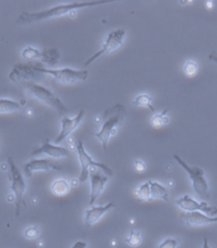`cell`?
I'll use <instances>...</instances> for the list:
<instances>
[{
    "label": "cell",
    "mask_w": 217,
    "mask_h": 248,
    "mask_svg": "<svg viewBox=\"0 0 217 248\" xmlns=\"http://www.w3.org/2000/svg\"><path fill=\"white\" fill-rule=\"evenodd\" d=\"M112 1H93V2H76L63 3L38 12L23 11L19 14L16 23L19 25H28L46 19L58 18L70 14L71 12L85 8L94 7L104 4L111 3Z\"/></svg>",
    "instance_id": "obj_1"
},
{
    "label": "cell",
    "mask_w": 217,
    "mask_h": 248,
    "mask_svg": "<svg viewBox=\"0 0 217 248\" xmlns=\"http://www.w3.org/2000/svg\"><path fill=\"white\" fill-rule=\"evenodd\" d=\"M126 116V108L121 103H116L105 111L102 127L98 133L95 134V138L101 142L105 151H107L110 138L117 133L116 126L124 123Z\"/></svg>",
    "instance_id": "obj_2"
},
{
    "label": "cell",
    "mask_w": 217,
    "mask_h": 248,
    "mask_svg": "<svg viewBox=\"0 0 217 248\" xmlns=\"http://www.w3.org/2000/svg\"><path fill=\"white\" fill-rule=\"evenodd\" d=\"M22 85H23V87L31 98L37 99L43 104L46 105L47 107L54 108L58 114H67L68 108L65 107V105L62 103V101L54 95L50 89L33 82H24L22 83Z\"/></svg>",
    "instance_id": "obj_3"
},
{
    "label": "cell",
    "mask_w": 217,
    "mask_h": 248,
    "mask_svg": "<svg viewBox=\"0 0 217 248\" xmlns=\"http://www.w3.org/2000/svg\"><path fill=\"white\" fill-rule=\"evenodd\" d=\"M37 69L41 73L52 76L57 82L62 85H73L78 81H84L89 76L87 70H76L71 68L49 69L45 68L41 63H37Z\"/></svg>",
    "instance_id": "obj_4"
},
{
    "label": "cell",
    "mask_w": 217,
    "mask_h": 248,
    "mask_svg": "<svg viewBox=\"0 0 217 248\" xmlns=\"http://www.w3.org/2000/svg\"><path fill=\"white\" fill-rule=\"evenodd\" d=\"M76 147L81 169V174L78 178V182L80 183H84L87 181L91 168H98L104 173L105 175L112 176L113 174L112 169L106 164L98 162V161L93 160V157L89 155L87 151H85L83 143L81 140H78V141H76Z\"/></svg>",
    "instance_id": "obj_5"
},
{
    "label": "cell",
    "mask_w": 217,
    "mask_h": 248,
    "mask_svg": "<svg viewBox=\"0 0 217 248\" xmlns=\"http://www.w3.org/2000/svg\"><path fill=\"white\" fill-rule=\"evenodd\" d=\"M7 162L10 169V189L14 194L16 216L18 217L20 214L21 205H26L25 202L23 201V196L27 189V184L21 171L14 163V158L12 157H8Z\"/></svg>",
    "instance_id": "obj_6"
},
{
    "label": "cell",
    "mask_w": 217,
    "mask_h": 248,
    "mask_svg": "<svg viewBox=\"0 0 217 248\" xmlns=\"http://www.w3.org/2000/svg\"><path fill=\"white\" fill-rule=\"evenodd\" d=\"M9 78L14 82H33L37 83L45 79V74L41 73L37 69V63H17L9 75Z\"/></svg>",
    "instance_id": "obj_7"
},
{
    "label": "cell",
    "mask_w": 217,
    "mask_h": 248,
    "mask_svg": "<svg viewBox=\"0 0 217 248\" xmlns=\"http://www.w3.org/2000/svg\"><path fill=\"white\" fill-rule=\"evenodd\" d=\"M173 157L178 162V165H180L188 174L190 180L192 182L194 192L200 197H205L208 193L209 186H208L207 180L205 178L204 170L200 169V167H190L178 155H173Z\"/></svg>",
    "instance_id": "obj_8"
},
{
    "label": "cell",
    "mask_w": 217,
    "mask_h": 248,
    "mask_svg": "<svg viewBox=\"0 0 217 248\" xmlns=\"http://www.w3.org/2000/svg\"><path fill=\"white\" fill-rule=\"evenodd\" d=\"M126 35V31L123 29L116 30L108 33L107 40L103 44L100 50L93 54V56L88 59L85 63V66H89L97 60L98 58L103 56V54H108L114 52L122 46L123 41Z\"/></svg>",
    "instance_id": "obj_9"
},
{
    "label": "cell",
    "mask_w": 217,
    "mask_h": 248,
    "mask_svg": "<svg viewBox=\"0 0 217 248\" xmlns=\"http://www.w3.org/2000/svg\"><path fill=\"white\" fill-rule=\"evenodd\" d=\"M178 208L186 212L200 211L209 217H217V209L213 205H209L206 202H199L193 198L185 195L175 200Z\"/></svg>",
    "instance_id": "obj_10"
},
{
    "label": "cell",
    "mask_w": 217,
    "mask_h": 248,
    "mask_svg": "<svg viewBox=\"0 0 217 248\" xmlns=\"http://www.w3.org/2000/svg\"><path fill=\"white\" fill-rule=\"evenodd\" d=\"M53 170H62V167L58 163L54 162L47 158L31 159L23 166V172L28 178L33 176V172Z\"/></svg>",
    "instance_id": "obj_11"
},
{
    "label": "cell",
    "mask_w": 217,
    "mask_h": 248,
    "mask_svg": "<svg viewBox=\"0 0 217 248\" xmlns=\"http://www.w3.org/2000/svg\"><path fill=\"white\" fill-rule=\"evenodd\" d=\"M85 114V110L81 109L73 118H70V117L65 116L62 118V128H61L60 133L58 134L56 139L54 140L55 144H59V143H62L64 139L68 138V136L71 135L75 130H77V128L80 126L81 121L83 120Z\"/></svg>",
    "instance_id": "obj_12"
},
{
    "label": "cell",
    "mask_w": 217,
    "mask_h": 248,
    "mask_svg": "<svg viewBox=\"0 0 217 248\" xmlns=\"http://www.w3.org/2000/svg\"><path fill=\"white\" fill-rule=\"evenodd\" d=\"M181 217L187 226L200 227L217 223V217H209L200 211L186 212L181 213Z\"/></svg>",
    "instance_id": "obj_13"
},
{
    "label": "cell",
    "mask_w": 217,
    "mask_h": 248,
    "mask_svg": "<svg viewBox=\"0 0 217 248\" xmlns=\"http://www.w3.org/2000/svg\"><path fill=\"white\" fill-rule=\"evenodd\" d=\"M46 155V156L54 159L64 158L69 156V151L67 148L61 146L52 144L46 140L41 147H37L32 151L31 157H37L39 155Z\"/></svg>",
    "instance_id": "obj_14"
},
{
    "label": "cell",
    "mask_w": 217,
    "mask_h": 248,
    "mask_svg": "<svg viewBox=\"0 0 217 248\" xmlns=\"http://www.w3.org/2000/svg\"><path fill=\"white\" fill-rule=\"evenodd\" d=\"M90 178V197H89V205H94L96 200L99 199L101 194L104 191L105 187L108 182V177L103 175L100 173H89Z\"/></svg>",
    "instance_id": "obj_15"
},
{
    "label": "cell",
    "mask_w": 217,
    "mask_h": 248,
    "mask_svg": "<svg viewBox=\"0 0 217 248\" xmlns=\"http://www.w3.org/2000/svg\"><path fill=\"white\" fill-rule=\"evenodd\" d=\"M115 207L114 202H109L108 203L99 206L93 205L90 209H86L85 213V224L91 227L100 220L101 218L109 211L112 208Z\"/></svg>",
    "instance_id": "obj_16"
},
{
    "label": "cell",
    "mask_w": 217,
    "mask_h": 248,
    "mask_svg": "<svg viewBox=\"0 0 217 248\" xmlns=\"http://www.w3.org/2000/svg\"><path fill=\"white\" fill-rule=\"evenodd\" d=\"M149 185L151 200H161L169 202V191L165 186L160 184L159 182L152 181H149Z\"/></svg>",
    "instance_id": "obj_17"
},
{
    "label": "cell",
    "mask_w": 217,
    "mask_h": 248,
    "mask_svg": "<svg viewBox=\"0 0 217 248\" xmlns=\"http://www.w3.org/2000/svg\"><path fill=\"white\" fill-rule=\"evenodd\" d=\"M71 186L68 181L63 178L54 181L50 186V191L53 195L58 197L66 196L70 192Z\"/></svg>",
    "instance_id": "obj_18"
},
{
    "label": "cell",
    "mask_w": 217,
    "mask_h": 248,
    "mask_svg": "<svg viewBox=\"0 0 217 248\" xmlns=\"http://www.w3.org/2000/svg\"><path fill=\"white\" fill-rule=\"evenodd\" d=\"M41 62L50 66L56 65L60 59V52L56 48H45L41 51Z\"/></svg>",
    "instance_id": "obj_19"
},
{
    "label": "cell",
    "mask_w": 217,
    "mask_h": 248,
    "mask_svg": "<svg viewBox=\"0 0 217 248\" xmlns=\"http://www.w3.org/2000/svg\"><path fill=\"white\" fill-rule=\"evenodd\" d=\"M22 108V105L17 101L2 98L0 99V114H7Z\"/></svg>",
    "instance_id": "obj_20"
},
{
    "label": "cell",
    "mask_w": 217,
    "mask_h": 248,
    "mask_svg": "<svg viewBox=\"0 0 217 248\" xmlns=\"http://www.w3.org/2000/svg\"><path fill=\"white\" fill-rule=\"evenodd\" d=\"M152 101L153 99L151 95L146 94V93H143V94H140L136 97L134 101L132 102V104L134 107L147 108L151 112H155V108L152 105Z\"/></svg>",
    "instance_id": "obj_21"
},
{
    "label": "cell",
    "mask_w": 217,
    "mask_h": 248,
    "mask_svg": "<svg viewBox=\"0 0 217 248\" xmlns=\"http://www.w3.org/2000/svg\"><path fill=\"white\" fill-rule=\"evenodd\" d=\"M21 56L24 60L31 62L41 58V52L38 49L35 48L33 46H28L23 49Z\"/></svg>",
    "instance_id": "obj_22"
},
{
    "label": "cell",
    "mask_w": 217,
    "mask_h": 248,
    "mask_svg": "<svg viewBox=\"0 0 217 248\" xmlns=\"http://www.w3.org/2000/svg\"><path fill=\"white\" fill-rule=\"evenodd\" d=\"M169 112V108H166L161 113H157L151 118V124L155 128H160L165 126L169 123V117L167 116V112Z\"/></svg>",
    "instance_id": "obj_23"
},
{
    "label": "cell",
    "mask_w": 217,
    "mask_h": 248,
    "mask_svg": "<svg viewBox=\"0 0 217 248\" xmlns=\"http://www.w3.org/2000/svg\"><path fill=\"white\" fill-rule=\"evenodd\" d=\"M136 196L143 202L151 200L149 182L143 183L136 189Z\"/></svg>",
    "instance_id": "obj_24"
},
{
    "label": "cell",
    "mask_w": 217,
    "mask_h": 248,
    "mask_svg": "<svg viewBox=\"0 0 217 248\" xmlns=\"http://www.w3.org/2000/svg\"><path fill=\"white\" fill-rule=\"evenodd\" d=\"M125 242H126L129 246L133 247V248L140 246L142 243L141 235L139 231L132 230V231H130L129 236L125 239Z\"/></svg>",
    "instance_id": "obj_25"
},
{
    "label": "cell",
    "mask_w": 217,
    "mask_h": 248,
    "mask_svg": "<svg viewBox=\"0 0 217 248\" xmlns=\"http://www.w3.org/2000/svg\"><path fill=\"white\" fill-rule=\"evenodd\" d=\"M183 70H184L186 76L193 77L198 73L199 66L196 64V62H193V61H188L185 64Z\"/></svg>",
    "instance_id": "obj_26"
},
{
    "label": "cell",
    "mask_w": 217,
    "mask_h": 248,
    "mask_svg": "<svg viewBox=\"0 0 217 248\" xmlns=\"http://www.w3.org/2000/svg\"><path fill=\"white\" fill-rule=\"evenodd\" d=\"M41 234V231L37 226H31L26 229L24 231V236L28 240H35L38 238Z\"/></svg>",
    "instance_id": "obj_27"
},
{
    "label": "cell",
    "mask_w": 217,
    "mask_h": 248,
    "mask_svg": "<svg viewBox=\"0 0 217 248\" xmlns=\"http://www.w3.org/2000/svg\"><path fill=\"white\" fill-rule=\"evenodd\" d=\"M178 246V242L176 240L172 238H168L164 240L160 245V248H175Z\"/></svg>",
    "instance_id": "obj_28"
},
{
    "label": "cell",
    "mask_w": 217,
    "mask_h": 248,
    "mask_svg": "<svg viewBox=\"0 0 217 248\" xmlns=\"http://www.w3.org/2000/svg\"><path fill=\"white\" fill-rule=\"evenodd\" d=\"M134 170H135L137 172L142 174V173L144 172L146 169H147V165H146L145 163L143 162V161L136 160V161H134Z\"/></svg>",
    "instance_id": "obj_29"
},
{
    "label": "cell",
    "mask_w": 217,
    "mask_h": 248,
    "mask_svg": "<svg viewBox=\"0 0 217 248\" xmlns=\"http://www.w3.org/2000/svg\"><path fill=\"white\" fill-rule=\"evenodd\" d=\"M87 244L85 241H76V244H73L72 248H86Z\"/></svg>",
    "instance_id": "obj_30"
}]
</instances>
